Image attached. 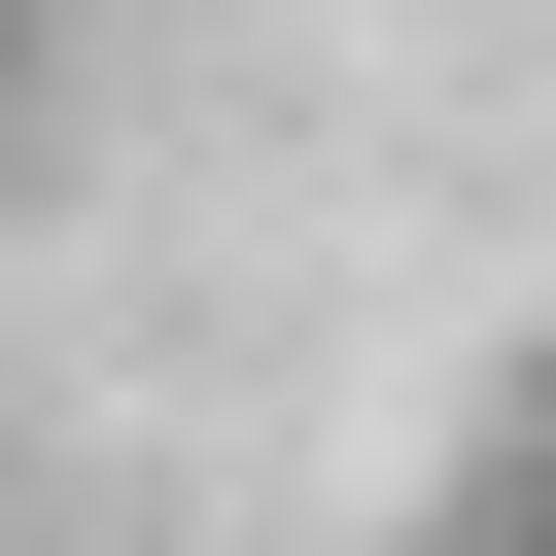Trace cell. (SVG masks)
Returning a JSON list of instances; mask_svg holds the SVG:
<instances>
[{
	"label": "cell",
	"instance_id": "cell-1",
	"mask_svg": "<svg viewBox=\"0 0 556 556\" xmlns=\"http://www.w3.org/2000/svg\"><path fill=\"white\" fill-rule=\"evenodd\" d=\"M452 556H556V417H521V452H486V521H452Z\"/></svg>",
	"mask_w": 556,
	"mask_h": 556
},
{
	"label": "cell",
	"instance_id": "cell-2",
	"mask_svg": "<svg viewBox=\"0 0 556 556\" xmlns=\"http://www.w3.org/2000/svg\"><path fill=\"white\" fill-rule=\"evenodd\" d=\"M35 104H70V0H0V139H35Z\"/></svg>",
	"mask_w": 556,
	"mask_h": 556
}]
</instances>
